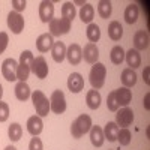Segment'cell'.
<instances>
[{
	"instance_id": "7402d4cb",
	"label": "cell",
	"mask_w": 150,
	"mask_h": 150,
	"mask_svg": "<svg viewBox=\"0 0 150 150\" xmlns=\"http://www.w3.org/2000/svg\"><path fill=\"white\" fill-rule=\"evenodd\" d=\"M119 126L114 123V122H108L105 125V128L102 129L104 131V137H105V140H108L110 143L112 141H117V134H119Z\"/></svg>"
},
{
	"instance_id": "5bb4252c",
	"label": "cell",
	"mask_w": 150,
	"mask_h": 150,
	"mask_svg": "<svg viewBox=\"0 0 150 150\" xmlns=\"http://www.w3.org/2000/svg\"><path fill=\"white\" fill-rule=\"evenodd\" d=\"M83 57H84V62L95 65L98 62V57H99V50H98L96 44H90V42L87 44L83 50Z\"/></svg>"
},
{
	"instance_id": "603a6c76",
	"label": "cell",
	"mask_w": 150,
	"mask_h": 150,
	"mask_svg": "<svg viewBox=\"0 0 150 150\" xmlns=\"http://www.w3.org/2000/svg\"><path fill=\"white\" fill-rule=\"evenodd\" d=\"M86 102H87V107L90 110H98L99 105H101V95H99L98 90H89L86 95Z\"/></svg>"
},
{
	"instance_id": "83f0119b",
	"label": "cell",
	"mask_w": 150,
	"mask_h": 150,
	"mask_svg": "<svg viewBox=\"0 0 150 150\" xmlns=\"http://www.w3.org/2000/svg\"><path fill=\"white\" fill-rule=\"evenodd\" d=\"M86 35H87V38H89L90 44H95V42H98L99 39H101V29H99L98 24L90 23L89 26H87Z\"/></svg>"
},
{
	"instance_id": "d4e9b609",
	"label": "cell",
	"mask_w": 150,
	"mask_h": 150,
	"mask_svg": "<svg viewBox=\"0 0 150 150\" xmlns=\"http://www.w3.org/2000/svg\"><path fill=\"white\" fill-rule=\"evenodd\" d=\"M120 80H122L123 86H125V87H128V89H129V87L135 86V83H137V74H135V72H134L131 68H128V69H123Z\"/></svg>"
},
{
	"instance_id": "7bdbcfd3",
	"label": "cell",
	"mask_w": 150,
	"mask_h": 150,
	"mask_svg": "<svg viewBox=\"0 0 150 150\" xmlns=\"http://www.w3.org/2000/svg\"><path fill=\"white\" fill-rule=\"evenodd\" d=\"M5 150H17L14 146H8V147H5Z\"/></svg>"
},
{
	"instance_id": "d6986e66",
	"label": "cell",
	"mask_w": 150,
	"mask_h": 150,
	"mask_svg": "<svg viewBox=\"0 0 150 150\" xmlns=\"http://www.w3.org/2000/svg\"><path fill=\"white\" fill-rule=\"evenodd\" d=\"M90 141L95 147H102L105 137H104V131L101 126H92L90 128Z\"/></svg>"
},
{
	"instance_id": "ba28073f",
	"label": "cell",
	"mask_w": 150,
	"mask_h": 150,
	"mask_svg": "<svg viewBox=\"0 0 150 150\" xmlns=\"http://www.w3.org/2000/svg\"><path fill=\"white\" fill-rule=\"evenodd\" d=\"M134 122V111L128 107L122 108L120 111H117L116 114V125L117 126H122V128H128L131 126V123Z\"/></svg>"
},
{
	"instance_id": "cb8c5ba5",
	"label": "cell",
	"mask_w": 150,
	"mask_h": 150,
	"mask_svg": "<svg viewBox=\"0 0 150 150\" xmlns=\"http://www.w3.org/2000/svg\"><path fill=\"white\" fill-rule=\"evenodd\" d=\"M138 6H137L135 3H131L126 6V9H125V21H126L128 24H134L137 23V20H138Z\"/></svg>"
},
{
	"instance_id": "9a60e30c",
	"label": "cell",
	"mask_w": 150,
	"mask_h": 150,
	"mask_svg": "<svg viewBox=\"0 0 150 150\" xmlns=\"http://www.w3.org/2000/svg\"><path fill=\"white\" fill-rule=\"evenodd\" d=\"M53 45H54V39H53V36L50 33H44V35H41L36 39V48L39 50L41 53L50 51V50L53 48Z\"/></svg>"
},
{
	"instance_id": "5b68a950",
	"label": "cell",
	"mask_w": 150,
	"mask_h": 150,
	"mask_svg": "<svg viewBox=\"0 0 150 150\" xmlns=\"http://www.w3.org/2000/svg\"><path fill=\"white\" fill-rule=\"evenodd\" d=\"M50 111H53L54 114H63L66 111V99L62 90L53 92L51 98H50Z\"/></svg>"
},
{
	"instance_id": "b9f144b4",
	"label": "cell",
	"mask_w": 150,
	"mask_h": 150,
	"mask_svg": "<svg viewBox=\"0 0 150 150\" xmlns=\"http://www.w3.org/2000/svg\"><path fill=\"white\" fill-rule=\"evenodd\" d=\"M149 98H150V93H147V95L144 96V107H146V110H150V105H149Z\"/></svg>"
},
{
	"instance_id": "f1b7e54d",
	"label": "cell",
	"mask_w": 150,
	"mask_h": 150,
	"mask_svg": "<svg viewBox=\"0 0 150 150\" xmlns=\"http://www.w3.org/2000/svg\"><path fill=\"white\" fill-rule=\"evenodd\" d=\"M111 12H112V6L110 0H101L98 3V14L101 15V18L107 20L111 17Z\"/></svg>"
},
{
	"instance_id": "1f68e13d",
	"label": "cell",
	"mask_w": 150,
	"mask_h": 150,
	"mask_svg": "<svg viewBox=\"0 0 150 150\" xmlns=\"http://www.w3.org/2000/svg\"><path fill=\"white\" fill-rule=\"evenodd\" d=\"M75 15H77V11H75L74 3L66 2L63 6H62V18H66V20L72 21L75 18Z\"/></svg>"
},
{
	"instance_id": "f546056e",
	"label": "cell",
	"mask_w": 150,
	"mask_h": 150,
	"mask_svg": "<svg viewBox=\"0 0 150 150\" xmlns=\"http://www.w3.org/2000/svg\"><path fill=\"white\" fill-rule=\"evenodd\" d=\"M110 59L114 65H122V62L125 60V50L120 45L112 47L111 53H110Z\"/></svg>"
},
{
	"instance_id": "7c38bea8",
	"label": "cell",
	"mask_w": 150,
	"mask_h": 150,
	"mask_svg": "<svg viewBox=\"0 0 150 150\" xmlns=\"http://www.w3.org/2000/svg\"><path fill=\"white\" fill-rule=\"evenodd\" d=\"M54 17V6L53 2H48V0H44L39 5V18L42 23H50Z\"/></svg>"
},
{
	"instance_id": "4fadbf2b",
	"label": "cell",
	"mask_w": 150,
	"mask_h": 150,
	"mask_svg": "<svg viewBox=\"0 0 150 150\" xmlns=\"http://www.w3.org/2000/svg\"><path fill=\"white\" fill-rule=\"evenodd\" d=\"M134 47L138 53L149 48V33L146 30H138L134 35Z\"/></svg>"
},
{
	"instance_id": "60d3db41",
	"label": "cell",
	"mask_w": 150,
	"mask_h": 150,
	"mask_svg": "<svg viewBox=\"0 0 150 150\" xmlns=\"http://www.w3.org/2000/svg\"><path fill=\"white\" fill-rule=\"evenodd\" d=\"M149 72H150V68H146V69H144V72H143V77H144L146 84H150V80H149Z\"/></svg>"
},
{
	"instance_id": "44dd1931",
	"label": "cell",
	"mask_w": 150,
	"mask_h": 150,
	"mask_svg": "<svg viewBox=\"0 0 150 150\" xmlns=\"http://www.w3.org/2000/svg\"><path fill=\"white\" fill-rule=\"evenodd\" d=\"M125 59H126L128 66H131V69H137L138 66H141V56L137 50H129L128 53H125Z\"/></svg>"
},
{
	"instance_id": "d6a6232c",
	"label": "cell",
	"mask_w": 150,
	"mask_h": 150,
	"mask_svg": "<svg viewBox=\"0 0 150 150\" xmlns=\"http://www.w3.org/2000/svg\"><path fill=\"white\" fill-rule=\"evenodd\" d=\"M131 140H132V134L128 128H122L119 129V134H117V141L120 143V146H129L131 144Z\"/></svg>"
},
{
	"instance_id": "74e56055",
	"label": "cell",
	"mask_w": 150,
	"mask_h": 150,
	"mask_svg": "<svg viewBox=\"0 0 150 150\" xmlns=\"http://www.w3.org/2000/svg\"><path fill=\"white\" fill-rule=\"evenodd\" d=\"M8 42H9V36L6 32H0V54H2L6 47H8Z\"/></svg>"
},
{
	"instance_id": "6da1fadb",
	"label": "cell",
	"mask_w": 150,
	"mask_h": 150,
	"mask_svg": "<svg viewBox=\"0 0 150 150\" xmlns=\"http://www.w3.org/2000/svg\"><path fill=\"white\" fill-rule=\"evenodd\" d=\"M92 126H93V125H92L90 116L81 114V116H78L77 119L72 122V125H71V134H72L74 138H81L84 134H87L90 131Z\"/></svg>"
},
{
	"instance_id": "e0dca14e",
	"label": "cell",
	"mask_w": 150,
	"mask_h": 150,
	"mask_svg": "<svg viewBox=\"0 0 150 150\" xmlns=\"http://www.w3.org/2000/svg\"><path fill=\"white\" fill-rule=\"evenodd\" d=\"M44 129V123H42V119L39 116H32L29 117L27 120V131L29 134H32L33 137H38Z\"/></svg>"
},
{
	"instance_id": "ee69618b",
	"label": "cell",
	"mask_w": 150,
	"mask_h": 150,
	"mask_svg": "<svg viewBox=\"0 0 150 150\" xmlns=\"http://www.w3.org/2000/svg\"><path fill=\"white\" fill-rule=\"evenodd\" d=\"M2 96H3V87H2V84H0V99H2Z\"/></svg>"
},
{
	"instance_id": "ac0fdd59",
	"label": "cell",
	"mask_w": 150,
	"mask_h": 150,
	"mask_svg": "<svg viewBox=\"0 0 150 150\" xmlns=\"http://www.w3.org/2000/svg\"><path fill=\"white\" fill-rule=\"evenodd\" d=\"M51 54H53V60L57 63H62L66 57V45L63 42H54L53 48H51Z\"/></svg>"
},
{
	"instance_id": "ab89813d",
	"label": "cell",
	"mask_w": 150,
	"mask_h": 150,
	"mask_svg": "<svg viewBox=\"0 0 150 150\" xmlns=\"http://www.w3.org/2000/svg\"><path fill=\"white\" fill-rule=\"evenodd\" d=\"M26 5H27L26 0H12V8H14V11L18 12V14L21 11L26 9Z\"/></svg>"
},
{
	"instance_id": "4316f807",
	"label": "cell",
	"mask_w": 150,
	"mask_h": 150,
	"mask_svg": "<svg viewBox=\"0 0 150 150\" xmlns=\"http://www.w3.org/2000/svg\"><path fill=\"white\" fill-rule=\"evenodd\" d=\"M93 17H95V8H93L90 3H84L83 8H81V11H80V18H81V21L90 24L92 20H93Z\"/></svg>"
},
{
	"instance_id": "3957f363",
	"label": "cell",
	"mask_w": 150,
	"mask_h": 150,
	"mask_svg": "<svg viewBox=\"0 0 150 150\" xmlns=\"http://www.w3.org/2000/svg\"><path fill=\"white\" fill-rule=\"evenodd\" d=\"M32 101H33V107L36 110L38 116L39 117L48 116V112H50V101L41 90H35L32 93Z\"/></svg>"
},
{
	"instance_id": "4dcf8cb0",
	"label": "cell",
	"mask_w": 150,
	"mask_h": 150,
	"mask_svg": "<svg viewBox=\"0 0 150 150\" xmlns=\"http://www.w3.org/2000/svg\"><path fill=\"white\" fill-rule=\"evenodd\" d=\"M8 135H9V140L11 141H18L21 140L23 137V126L20 123H12L9 129H8Z\"/></svg>"
},
{
	"instance_id": "f35d334b",
	"label": "cell",
	"mask_w": 150,
	"mask_h": 150,
	"mask_svg": "<svg viewBox=\"0 0 150 150\" xmlns=\"http://www.w3.org/2000/svg\"><path fill=\"white\" fill-rule=\"evenodd\" d=\"M42 141H41V138H38V137H35V138H32L30 140V143H29V150H42Z\"/></svg>"
},
{
	"instance_id": "30bf717a",
	"label": "cell",
	"mask_w": 150,
	"mask_h": 150,
	"mask_svg": "<svg viewBox=\"0 0 150 150\" xmlns=\"http://www.w3.org/2000/svg\"><path fill=\"white\" fill-rule=\"evenodd\" d=\"M66 57H68V62L71 65L77 66L83 60V50H81V47L78 44H71L66 48Z\"/></svg>"
},
{
	"instance_id": "836d02e7",
	"label": "cell",
	"mask_w": 150,
	"mask_h": 150,
	"mask_svg": "<svg viewBox=\"0 0 150 150\" xmlns=\"http://www.w3.org/2000/svg\"><path fill=\"white\" fill-rule=\"evenodd\" d=\"M29 75H30V66L18 63V66H17V80L26 83V80L29 78Z\"/></svg>"
},
{
	"instance_id": "8d00e7d4",
	"label": "cell",
	"mask_w": 150,
	"mask_h": 150,
	"mask_svg": "<svg viewBox=\"0 0 150 150\" xmlns=\"http://www.w3.org/2000/svg\"><path fill=\"white\" fill-rule=\"evenodd\" d=\"M9 117V105L0 101V122H6Z\"/></svg>"
},
{
	"instance_id": "484cf974",
	"label": "cell",
	"mask_w": 150,
	"mask_h": 150,
	"mask_svg": "<svg viewBox=\"0 0 150 150\" xmlns=\"http://www.w3.org/2000/svg\"><path fill=\"white\" fill-rule=\"evenodd\" d=\"M108 36L112 41H119L123 36V27L119 21H111L108 26Z\"/></svg>"
},
{
	"instance_id": "9c48e42d",
	"label": "cell",
	"mask_w": 150,
	"mask_h": 150,
	"mask_svg": "<svg viewBox=\"0 0 150 150\" xmlns=\"http://www.w3.org/2000/svg\"><path fill=\"white\" fill-rule=\"evenodd\" d=\"M17 62L14 59H6L2 63V74L8 81H15L17 80Z\"/></svg>"
},
{
	"instance_id": "8992f818",
	"label": "cell",
	"mask_w": 150,
	"mask_h": 150,
	"mask_svg": "<svg viewBox=\"0 0 150 150\" xmlns=\"http://www.w3.org/2000/svg\"><path fill=\"white\" fill-rule=\"evenodd\" d=\"M30 72H33L36 75V78H39V80L47 78V75H48V63H47V60L42 56L35 57L33 62H32V65H30Z\"/></svg>"
},
{
	"instance_id": "7a4b0ae2",
	"label": "cell",
	"mask_w": 150,
	"mask_h": 150,
	"mask_svg": "<svg viewBox=\"0 0 150 150\" xmlns=\"http://www.w3.org/2000/svg\"><path fill=\"white\" fill-rule=\"evenodd\" d=\"M105 77H107V68L104 63H96L92 66V71H90V75H89V80H90V84L95 90L101 89V87L105 84Z\"/></svg>"
},
{
	"instance_id": "8fae6325",
	"label": "cell",
	"mask_w": 150,
	"mask_h": 150,
	"mask_svg": "<svg viewBox=\"0 0 150 150\" xmlns=\"http://www.w3.org/2000/svg\"><path fill=\"white\" fill-rule=\"evenodd\" d=\"M68 89L71 90V93H80L84 89V78L83 75L78 72H74L69 75L68 78Z\"/></svg>"
},
{
	"instance_id": "e575fe53",
	"label": "cell",
	"mask_w": 150,
	"mask_h": 150,
	"mask_svg": "<svg viewBox=\"0 0 150 150\" xmlns=\"http://www.w3.org/2000/svg\"><path fill=\"white\" fill-rule=\"evenodd\" d=\"M107 107H108L110 111H119V104L116 101L114 90H112L111 93H108V96H107Z\"/></svg>"
},
{
	"instance_id": "d590c367",
	"label": "cell",
	"mask_w": 150,
	"mask_h": 150,
	"mask_svg": "<svg viewBox=\"0 0 150 150\" xmlns=\"http://www.w3.org/2000/svg\"><path fill=\"white\" fill-rule=\"evenodd\" d=\"M33 54H32V51H29V50H26V51H23L21 54H20V63L21 65H27V66H30L32 65V62H33Z\"/></svg>"
},
{
	"instance_id": "52a82bcc",
	"label": "cell",
	"mask_w": 150,
	"mask_h": 150,
	"mask_svg": "<svg viewBox=\"0 0 150 150\" xmlns=\"http://www.w3.org/2000/svg\"><path fill=\"white\" fill-rule=\"evenodd\" d=\"M8 27L12 30V33L20 35L24 30V18L21 17V14L15 11H11L8 14Z\"/></svg>"
},
{
	"instance_id": "ffe728a7",
	"label": "cell",
	"mask_w": 150,
	"mask_h": 150,
	"mask_svg": "<svg viewBox=\"0 0 150 150\" xmlns=\"http://www.w3.org/2000/svg\"><path fill=\"white\" fill-rule=\"evenodd\" d=\"M15 96L18 101H27V99L32 96V92H30V87L27 86V83H23V81H18L17 86H15Z\"/></svg>"
},
{
	"instance_id": "2e32d148",
	"label": "cell",
	"mask_w": 150,
	"mask_h": 150,
	"mask_svg": "<svg viewBox=\"0 0 150 150\" xmlns=\"http://www.w3.org/2000/svg\"><path fill=\"white\" fill-rule=\"evenodd\" d=\"M114 95H116V101H117L119 107L120 105L128 107L129 102L132 101V92L128 89V87H120V89L114 90Z\"/></svg>"
},
{
	"instance_id": "277c9868",
	"label": "cell",
	"mask_w": 150,
	"mask_h": 150,
	"mask_svg": "<svg viewBox=\"0 0 150 150\" xmlns=\"http://www.w3.org/2000/svg\"><path fill=\"white\" fill-rule=\"evenodd\" d=\"M50 24V35L60 38L62 35H66L71 30V21L66 18H53Z\"/></svg>"
}]
</instances>
